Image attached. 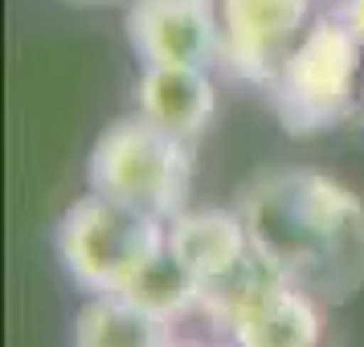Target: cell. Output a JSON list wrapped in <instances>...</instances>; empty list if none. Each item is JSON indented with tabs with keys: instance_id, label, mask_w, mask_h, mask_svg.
Here are the masks:
<instances>
[{
	"instance_id": "7",
	"label": "cell",
	"mask_w": 364,
	"mask_h": 347,
	"mask_svg": "<svg viewBox=\"0 0 364 347\" xmlns=\"http://www.w3.org/2000/svg\"><path fill=\"white\" fill-rule=\"evenodd\" d=\"M233 347H315L319 343V307L307 290L274 282L230 314Z\"/></svg>"
},
{
	"instance_id": "12",
	"label": "cell",
	"mask_w": 364,
	"mask_h": 347,
	"mask_svg": "<svg viewBox=\"0 0 364 347\" xmlns=\"http://www.w3.org/2000/svg\"><path fill=\"white\" fill-rule=\"evenodd\" d=\"M340 25H344L348 33L364 45V0H344V9H340Z\"/></svg>"
},
{
	"instance_id": "11",
	"label": "cell",
	"mask_w": 364,
	"mask_h": 347,
	"mask_svg": "<svg viewBox=\"0 0 364 347\" xmlns=\"http://www.w3.org/2000/svg\"><path fill=\"white\" fill-rule=\"evenodd\" d=\"M74 347H176L168 335V323L156 314L132 307L119 294H99L78 314Z\"/></svg>"
},
{
	"instance_id": "8",
	"label": "cell",
	"mask_w": 364,
	"mask_h": 347,
	"mask_svg": "<svg viewBox=\"0 0 364 347\" xmlns=\"http://www.w3.org/2000/svg\"><path fill=\"white\" fill-rule=\"evenodd\" d=\"M139 115L181 139H197L213 119V82L205 66H148L139 78Z\"/></svg>"
},
{
	"instance_id": "1",
	"label": "cell",
	"mask_w": 364,
	"mask_h": 347,
	"mask_svg": "<svg viewBox=\"0 0 364 347\" xmlns=\"http://www.w3.org/2000/svg\"><path fill=\"white\" fill-rule=\"evenodd\" d=\"M250 241L299 290L348 294L364 274V204L315 172H279L242 204Z\"/></svg>"
},
{
	"instance_id": "5",
	"label": "cell",
	"mask_w": 364,
	"mask_h": 347,
	"mask_svg": "<svg viewBox=\"0 0 364 347\" xmlns=\"http://www.w3.org/2000/svg\"><path fill=\"white\" fill-rule=\"evenodd\" d=\"M307 0H221V37L230 66L250 82L274 86L303 41Z\"/></svg>"
},
{
	"instance_id": "3",
	"label": "cell",
	"mask_w": 364,
	"mask_h": 347,
	"mask_svg": "<svg viewBox=\"0 0 364 347\" xmlns=\"http://www.w3.org/2000/svg\"><path fill=\"white\" fill-rule=\"evenodd\" d=\"M164 246L168 225L160 216L139 213L95 188L90 197L74 200L58 225V253L70 278L95 294H119V286Z\"/></svg>"
},
{
	"instance_id": "10",
	"label": "cell",
	"mask_w": 364,
	"mask_h": 347,
	"mask_svg": "<svg viewBox=\"0 0 364 347\" xmlns=\"http://www.w3.org/2000/svg\"><path fill=\"white\" fill-rule=\"evenodd\" d=\"M200 294H205V282L168 246L160 253H151L148 262L119 286V298H127L132 307L156 314L164 323L176 319V314H184V311H193V307H200Z\"/></svg>"
},
{
	"instance_id": "9",
	"label": "cell",
	"mask_w": 364,
	"mask_h": 347,
	"mask_svg": "<svg viewBox=\"0 0 364 347\" xmlns=\"http://www.w3.org/2000/svg\"><path fill=\"white\" fill-rule=\"evenodd\" d=\"M168 249L200 282H213L242 262V253L250 249V229L242 213H225V209L181 213L168 221Z\"/></svg>"
},
{
	"instance_id": "4",
	"label": "cell",
	"mask_w": 364,
	"mask_h": 347,
	"mask_svg": "<svg viewBox=\"0 0 364 347\" xmlns=\"http://www.w3.org/2000/svg\"><path fill=\"white\" fill-rule=\"evenodd\" d=\"M356 70L360 41L340 21H319L315 29H307L274 78V106L287 131L315 135L340 123L356 94Z\"/></svg>"
},
{
	"instance_id": "2",
	"label": "cell",
	"mask_w": 364,
	"mask_h": 347,
	"mask_svg": "<svg viewBox=\"0 0 364 347\" xmlns=\"http://www.w3.org/2000/svg\"><path fill=\"white\" fill-rule=\"evenodd\" d=\"M188 184H193L188 139L151 123L148 115H127L111 123L90 151V188L160 221L184 213Z\"/></svg>"
},
{
	"instance_id": "6",
	"label": "cell",
	"mask_w": 364,
	"mask_h": 347,
	"mask_svg": "<svg viewBox=\"0 0 364 347\" xmlns=\"http://www.w3.org/2000/svg\"><path fill=\"white\" fill-rule=\"evenodd\" d=\"M213 0H135L127 41L148 66H205L217 50Z\"/></svg>"
}]
</instances>
